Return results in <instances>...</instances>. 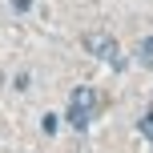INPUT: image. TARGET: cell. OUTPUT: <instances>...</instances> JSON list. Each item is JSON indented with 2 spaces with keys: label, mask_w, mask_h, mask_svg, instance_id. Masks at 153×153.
<instances>
[{
  "label": "cell",
  "mask_w": 153,
  "mask_h": 153,
  "mask_svg": "<svg viewBox=\"0 0 153 153\" xmlns=\"http://www.w3.org/2000/svg\"><path fill=\"white\" fill-rule=\"evenodd\" d=\"M141 133H145V137H153V113L145 117V121H141Z\"/></svg>",
  "instance_id": "cell-5"
},
{
  "label": "cell",
  "mask_w": 153,
  "mask_h": 153,
  "mask_svg": "<svg viewBox=\"0 0 153 153\" xmlns=\"http://www.w3.org/2000/svg\"><path fill=\"white\" fill-rule=\"evenodd\" d=\"M85 48H89L97 61H109L113 69H121V56H117V40L109 32H85Z\"/></svg>",
  "instance_id": "cell-2"
},
{
  "label": "cell",
  "mask_w": 153,
  "mask_h": 153,
  "mask_svg": "<svg viewBox=\"0 0 153 153\" xmlns=\"http://www.w3.org/2000/svg\"><path fill=\"white\" fill-rule=\"evenodd\" d=\"M40 129H45V133H56V117H53V113H48V117H45V121H40Z\"/></svg>",
  "instance_id": "cell-4"
},
{
  "label": "cell",
  "mask_w": 153,
  "mask_h": 153,
  "mask_svg": "<svg viewBox=\"0 0 153 153\" xmlns=\"http://www.w3.org/2000/svg\"><path fill=\"white\" fill-rule=\"evenodd\" d=\"M93 105H97V93H93V89H76L73 93V105H69V125H73V129H89Z\"/></svg>",
  "instance_id": "cell-1"
},
{
  "label": "cell",
  "mask_w": 153,
  "mask_h": 153,
  "mask_svg": "<svg viewBox=\"0 0 153 153\" xmlns=\"http://www.w3.org/2000/svg\"><path fill=\"white\" fill-rule=\"evenodd\" d=\"M28 4L32 0H12V12H28Z\"/></svg>",
  "instance_id": "cell-6"
},
{
  "label": "cell",
  "mask_w": 153,
  "mask_h": 153,
  "mask_svg": "<svg viewBox=\"0 0 153 153\" xmlns=\"http://www.w3.org/2000/svg\"><path fill=\"white\" fill-rule=\"evenodd\" d=\"M137 61L145 65V69L153 65V36H149V40H141V48H137Z\"/></svg>",
  "instance_id": "cell-3"
}]
</instances>
